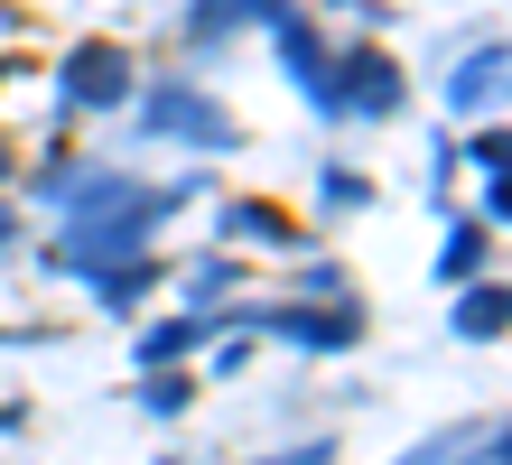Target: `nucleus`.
Wrapping results in <instances>:
<instances>
[{"mask_svg":"<svg viewBox=\"0 0 512 465\" xmlns=\"http://www.w3.org/2000/svg\"><path fill=\"white\" fill-rule=\"evenodd\" d=\"M122 93V56H75V103H112Z\"/></svg>","mask_w":512,"mask_h":465,"instance_id":"f03ea898","label":"nucleus"},{"mask_svg":"<svg viewBox=\"0 0 512 465\" xmlns=\"http://www.w3.org/2000/svg\"><path fill=\"white\" fill-rule=\"evenodd\" d=\"M0 233H10V214H0Z\"/></svg>","mask_w":512,"mask_h":465,"instance_id":"20e7f679","label":"nucleus"},{"mask_svg":"<svg viewBox=\"0 0 512 465\" xmlns=\"http://www.w3.org/2000/svg\"><path fill=\"white\" fill-rule=\"evenodd\" d=\"M270 465H326V447H298V456H270Z\"/></svg>","mask_w":512,"mask_h":465,"instance_id":"7ed1b4c3","label":"nucleus"},{"mask_svg":"<svg viewBox=\"0 0 512 465\" xmlns=\"http://www.w3.org/2000/svg\"><path fill=\"white\" fill-rule=\"evenodd\" d=\"M159 121H149V131H187V140H224V121L205 112V103H187V93H159V103H149Z\"/></svg>","mask_w":512,"mask_h":465,"instance_id":"f257e3e1","label":"nucleus"}]
</instances>
